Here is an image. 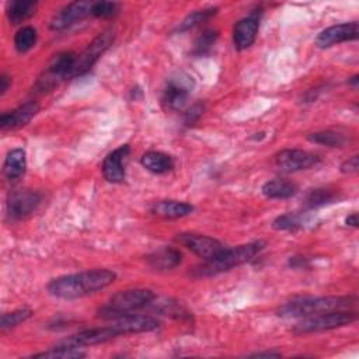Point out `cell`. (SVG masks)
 <instances>
[{
	"label": "cell",
	"instance_id": "8992f818",
	"mask_svg": "<svg viewBox=\"0 0 359 359\" xmlns=\"http://www.w3.org/2000/svg\"><path fill=\"white\" fill-rule=\"evenodd\" d=\"M356 318L358 316L355 311H346V310L321 313V314L304 317V320H302L293 327V332L309 334V332L328 331V330L339 328L344 325H349L353 321H356Z\"/></svg>",
	"mask_w": 359,
	"mask_h": 359
},
{
	"label": "cell",
	"instance_id": "44dd1931",
	"mask_svg": "<svg viewBox=\"0 0 359 359\" xmlns=\"http://www.w3.org/2000/svg\"><path fill=\"white\" fill-rule=\"evenodd\" d=\"M297 191V185L285 178H275L262 185V194L269 199H287L294 196Z\"/></svg>",
	"mask_w": 359,
	"mask_h": 359
},
{
	"label": "cell",
	"instance_id": "30bf717a",
	"mask_svg": "<svg viewBox=\"0 0 359 359\" xmlns=\"http://www.w3.org/2000/svg\"><path fill=\"white\" fill-rule=\"evenodd\" d=\"M275 163L285 172H296L317 165L320 163V157L306 150L286 149L276 154Z\"/></svg>",
	"mask_w": 359,
	"mask_h": 359
},
{
	"label": "cell",
	"instance_id": "d4e9b609",
	"mask_svg": "<svg viewBox=\"0 0 359 359\" xmlns=\"http://www.w3.org/2000/svg\"><path fill=\"white\" fill-rule=\"evenodd\" d=\"M217 13L216 7H209V8H203V10H196L191 14H188L181 24L178 25V31L180 32H187L189 29H194L196 27H199L201 24L209 21L215 14Z\"/></svg>",
	"mask_w": 359,
	"mask_h": 359
},
{
	"label": "cell",
	"instance_id": "277c9868",
	"mask_svg": "<svg viewBox=\"0 0 359 359\" xmlns=\"http://www.w3.org/2000/svg\"><path fill=\"white\" fill-rule=\"evenodd\" d=\"M156 294L150 289H126L115 293L111 299L98 309V317L104 320H116L123 316L135 314V311L150 306Z\"/></svg>",
	"mask_w": 359,
	"mask_h": 359
},
{
	"label": "cell",
	"instance_id": "6da1fadb",
	"mask_svg": "<svg viewBox=\"0 0 359 359\" xmlns=\"http://www.w3.org/2000/svg\"><path fill=\"white\" fill-rule=\"evenodd\" d=\"M115 278H116V273L114 271L105 269V268H97V269H88V271H81L79 273H70V275L55 278L48 283L46 289L49 294L57 299L73 300V299L93 294L112 285Z\"/></svg>",
	"mask_w": 359,
	"mask_h": 359
},
{
	"label": "cell",
	"instance_id": "484cf974",
	"mask_svg": "<svg viewBox=\"0 0 359 359\" xmlns=\"http://www.w3.org/2000/svg\"><path fill=\"white\" fill-rule=\"evenodd\" d=\"M84 356L86 353L80 348L63 345V344H57L55 348H50L49 351L34 355V358H49V359H77Z\"/></svg>",
	"mask_w": 359,
	"mask_h": 359
},
{
	"label": "cell",
	"instance_id": "4dcf8cb0",
	"mask_svg": "<svg viewBox=\"0 0 359 359\" xmlns=\"http://www.w3.org/2000/svg\"><path fill=\"white\" fill-rule=\"evenodd\" d=\"M36 29L34 27H22L17 31L15 36H14V46L17 49V52L20 53H25L29 49L34 48V45L36 43Z\"/></svg>",
	"mask_w": 359,
	"mask_h": 359
},
{
	"label": "cell",
	"instance_id": "f35d334b",
	"mask_svg": "<svg viewBox=\"0 0 359 359\" xmlns=\"http://www.w3.org/2000/svg\"><path fill=\"white\" fill-rule=\"evenodd\" d=\"M345 223H346V226L358 227V213H351V215L345 219Z\"/></svg>",
	"mask_w": 359,
	"mask_h": 359
},
{
	"label": "cell",
	"instance_id": "8fae6325",
	"mask_svg": "<svg viewBox=\"0 0 359 359\" xmlns=\"http://www.w3.org/2000/svg\"><path fill=\"white\" fill-rule=\"evenodd\" d=\"M177 241L181 245L191 250L198 257L205 259H209L217 255L224 248L219 240L209 236H203V234H195V233H181L177 236Z\"/></svg>",
	"mask_w": 359,
	"mask_h": 359
},
{
	"label": "cell",
	"instance_id": "4fadbf2b",
	"mask_svg": "<svg viewBox=\"0 0 359 359\" xmlns=\"http://www.w3.org/2000/svg\"><path fill=\"white\" fill-rule=\"evenodd\" d=\"M359 34V24L358 21H351V22H344L338 25L328 27L323 29L317 38H316V45L318 48H330L342 42L348 41H355Z\"/></svg>",
	"mask_w": 359,
	"mask_h": 359
},
{
	"label": "cell",
	"instance_id": "ac0fdd59",
	"mask_svg": "<svg viewBox=\"0 0 359 359\" xmlns=\"http://www.w3.org/2000/svg\"><path fill=\"white\" fill-rule=\"evenodd\" d=\"M39 111V105L36 101H27L10 112H4L0 116V128L3 130L18 129L27 125Z\"/></svg>",
	"mask_w": 359,
	"mask_h": 359
},
{
	"label": "cell",
	"instance_id": "ba28073f",
	"mask_svg": "<svg viewBox=\"0 0 359 359\" xmlns=\"http://www.w3.org/2000/svg\"><path fill=\"white\" fill-rule=\"evenodd\" d=\"M194 88L192 77L178 73L168 79L165 88L163 91V104L167 109L181 111L188 101V97Z\"/></svg>",
	"mask_w": 359,
	"mask_h": 359
},
{
	"label": "cell",
	"instance_id": "9c48e42d",
	"mask_svg": "<svg viewBox=\"0 0 359 359\" xmlns=\"http://www.w3.org/2000/svg\"><path fill=\"white\" fill-rule=\"evenodd\" d=\"M41 203V195L31 189H17L7 198V216L11 220H21L36 210Z\"/></svg>",
	"mask_w": 359,
	"mask_h": 359
},
{
	"label": "cell",
	"instance_id": "7c38bea8",
	"mask_svg": "<svg viewBox=\"0 0 359 359\" xmlns=\"http://www.w3.org/2000/svg\"><path fill=\"white\" fill-rule=\"evenodd\" d=\"M91 1H73L56 13L50 21V29L63 31L91 15Z\"/></svg>",
	"mask_w": 359,
	"mask_h": 359
},
{
	"label": "cell",
	"instance_id": "1f68e13d",
	"mask_svg": "<svg viewBox=\"0 0 359 359\" xmlns=\"http://www.w3.org/2000/svg\"><path fill=\"white\" fill-rule=\"evenodd\" d=\"M31 316H32V310H29L27 307L14 310L11 313H4L1 316V320H0V327H1V330L17 327L18 324H21L25 320H28Z\"/></svg>",
	"mask_w": 359,
	"mask_h": 359
},
{
	"label": "cell",
	"instance_id": "cb8c5ba5",
	"mask_svg": "<svg viewBox=\"0 0 359 359\" xmlns=\"http://www.w3.org/2000/svg\"><path fill=\"white\" fill-rule=\"evenodd\" d=\"M25 167H27L25 151L22 149H14L8 151L4 160L3 172L8 180H17L25 172Z\"/></svg>",
	"mask_w": 359,
	"mask_h": 359
},
{
	"label": "cell",
	"instance_id": "d590c367",
	"mask_svg": "<svg viewBox=\"0 0 359 359\" xmlns=\"http://www.w3.org/2000/svg\"><path fill=\"white\" fill-rule=\"evenodd\" d=\"M289 265L294 269H303V268H307L310 265V261L309 258L306 257H300V255H296V257H290L289 259Z\"/></svg>",
	"mask_w": 359,
	"mask_h": 359
},
{
	"label": "cell",
	"instance_id": "d6a6232c",
	"mask_svg": "<svg viewBox=\"0 0 359 359\" xmlns=\"http://www.w3.org/2000/svg\"><path fill=\"white\" fill-rule=\"evenodd\" d=\"M119 11L118 3L114 1H95L93 3L91 15L97 18H111Z\"/></svg>",
	"mask_w": 359,
	"mask_h": 359
},
{
	"label": "cell",
	"instance_id": "2e32d148",
	"mask_svg": "<svg viewBox=\"0 0 359 359\" xmlns=\"http://www.w3.org/2000/svg\"><path fill=\"white\" fill-rule=\"evenodd\" d=\"M116 337H119L116 330L112 325H107V327H98V328H90V330L80 331V332L63 339L60 344L81 348V346H88V345L104 344Z\"/></svg>",
	"mask_w": 359,
	"mask_h": 359
},
{
	"label": "cell",
	"instance_id": "4316f807",
	"mask_svg": "<svg viewBox=\"0 0 359 359\" xmlns=\"http://www.w3.org/2000/svg\"><path fill=\"white\" fill-rule=\"evenodd\" d=\"M307 139L311 143L321 144V146H328V147H341L346 143V136H344L339 132L335 130H320L310 133Z\"/></svg>",
	"mask_w": 359,
	"mask_h": 359
},
{
	"label": "cell",
	"instance_id": "52a82bcc",
	"mask_svg": "<svg viewBox=\"0 0 359 359\" xmlns=\"http://www.w3.org/2000/svg\"><path fill=\"white\" fill-rule=\"evenodd\" d=\"M115 39V31L114 29H105L101 34H98L87 46L86 49L76 56V62L72 72V79L77 76H83L86 72H88L94 63L108 50V48L114 43Z\"/></svg>",
	"mask_w": 359,
	"mask_h": 359
},
{
	"label": "cell",
	"instance_id": "f1b7e54d",
	"mask_svg": "<svg viewBox=\"0 0 359 359\" xmlns=\"http://www.w3.org/2000/svg\"><path fill=\"white\" fill-rule=\"evenodd\" d=\"M337 199V194L328 188H316L309 191L304 199V205L309 209H316L328 203H332Z\"/></svg>",
	"mask_w": 359,
	"mask_h": 359
},
{
	"label": "cell",
	"instance_id": "7402d4cb",
	"mask_svg": "<svg viewBox=\"0 0 359 359\" xmlns=\"http://www.w3.org/2000/svg\"><path fill=\"white\" fill-rule=\"evenodd\" d=\"M140 163L147 171L153 174H164L171 171L174 167V160L168 154L163 151H156V150L146 151L142 156Z\"/></svg>",
	"mask_w": 359,
	"mask_h": 359
},
{
	"label": "cell",
	"instance_id": "83f0119b",
	"mask_svg": "<svg viewBox=\"0 0 359 359\" xmlns=\"http://www.w3.org/2000/svg\"><path fill=\"white\" fill-rule=\"evenodd\" d=\"M219 34L216 29H205L201 32V35L195 39L194 48H192V55L196 57L201 56H206L210 53V50L213 49L216 39H217Z\"/></svg>",
	"mask_w": 359,
	"mask_h": 359
},
{
	"label": "cell",
	"instance_id": "e0dca14e",
	"mask_svg": "<svg viewBox=\"0 0 359 359\" xmlns=\"http://www.w3.org/2000/svg\"><path fill=\"white\" fill-rule=\"evenodd\" d=\"M130 149L128 144L119 146L114 151H111L102 161V175L108 182L119 184L125 180V160L129 154Z\"/></svg>",
	"mask_w": 359,
	"mask_h": 359
},
{
	"label": "cell",
	"instance_id": "7a4b0ae2",
	"mask_svg": "<svg viewBox=\"0 0 359 359\" xmlns=\"http://www.w3.org/2000/svg\"><path fill=\"white\" fill-rule=\"evenodd\" d=\"M264 247H265V241L258 240V241L247 243L233 248H223L217 255L209 259H205L203 264L195 266L191 271V275L194 278H209V276L227 272L252 259L258 252L264 250Z\"/></svg>",
	"mask_w": 359,
	"mask_h": 359
},
{
	"label": "cell",
	"instance_id": "5b68a950",
	"mask_svg": "<svg viewBox=\"0 0 359 359\" xmlns=\"http://www.w3.org/2000/svg\"><path fill=\"white\" fill-rule=\"evenodd\" d=\"M76 56L77 55H74L73 52H60L55 55L46 69L36 79L34 90L36 93H46L57 87L62 81L72 79Z\"/></svg>",
	"mask_w": 359,
	"mask_h": 359
},
{
	"label": "cell",
	"instance_id": "ffe728a7",
	"mask_svg": "<svg viewBox=\"0 0 359 359\" xmlns=\"http://www.w3.org/2000/svg\"><path fill=\"white\" fill-rule=\"evenodd\" d=\"M150 212L160 217L178 219L191 215L194 212V206L191 203L180 201H158L153 203Z\"/></svg>",
	"mask_w": 359,
	"mask_h": 359
},
{
	"label": "cell",
	"instance_id": "5bb4252c",
	"mask_svg": "<svg viewBox=\"0 0 359 359\" xmlns=\"http://www.w3.org/2000/svg\"><path fill=\"white\" fill-rule=\"evenodd\" d=\"M111 325L116 330L119 335H128V334L154 331L160 327V321L151 316L129 314V316H123L121 318L112 320Z\"/></svg>",
	"mask_w": 359,
	"mask_h": 359
},
{
	"label": "cell",
	"instance_id": "8d00e7d4",
	"mask_svg": "<svg viewBox=\"0 0 359 359\" xmlns=\"http://www.w3.org/2000/svg\"><path fill=\"white\" fill-rule=\"evenodd\" d=\"M251 358H280L282 353L280 352H275V351H266V352H255L252 355H250Z\"/></svg>",
	"mask_w": 359,
	"mask_h": 359
},
{
	"label": "cell",
	"instance_id": "d6986e66",
	"mask_svg": "<svg viewBox=\"0 0 359 359\" xmlns=\"http://www.w3.org/2000/svg\"><path fill=\"white\" fill-rule=\"evenodd\" d=\"M149 266L154 271H170L178 266L182 261L180 250L172 247H161L146 257Z\"/></svg>",
	"mask_w": 359,
	"mask_h": 359
},
{
	"label": "cell",
	"instance_id": "e575fe53",
	"mask_svg": "<svg viewBox=\"0 0 359 359\" xmlns=\"http://www.w3.org/2000/svg\"><path fill=\"white\" fill-rule=\"evenodd\" d=\"M341 171L344 174H352V172H356L358 168H359V157L358 156H352L351 158L345 160L342 164H341Z\"/></svg>",
	"mask_w": 359,
	"mask_h": 359
},
{
	"label": "cell",
	"instance_id": "603a6c76",
	"mask_svg": "<svg viewBox=\"0 0 359 359\" xmlns=\"http://www.w3.org/2000/svg\"><path fill=\"white\" fill-rule=\"evenodd\" d=\"M36 1L14 0L7 4V17L11 24H21L36 13Z\"/></svg>",
	"mask_w": 359,
	"mask_h": 359
},
{
	"label": "cell",
	"instance_id": "3957f363",
	"mask_svg": "<svg viewBox=\"0 0 359 359\" xmlns=\"http://www.w3.org/2000/svg\"><path fill=\"white\" fill-rule=\"evenodd\" d=\"M356 303L355 296H320L302 297L282 304L276 314L283 318H304L321 313L345 310Z\"/></svg>",
	"mask_w": 359,
	"mask_h": 359
},
{
	"label": "cell",
	"instance_id": "74e56055",
	"mask_svg": "<svg viewBox=\"0 0 359 359\" xmlns=\"http://www.w3.org/2000/svg\"><path fill=\"white\" fill-rule=\"evenodd\" d=\"M10 87V77L7 74L0 76V94L3 95Z\"/></svg>",
	"mask_w": 359,
	"mask_h": 359
},
{
	"label": "cell",
	"instance_id": "ab89813d",
	"mask_svg": "<svg viewBox=\"0 0 359 359\" xmlns=\"http://www.w3.org/2000/svg\"><path fill=\"white\" fill-rule=\"evenodd\" d=\"M358 83H359V76L355 74V76L349 80V84H352V86L356 88V87H358Z\"/></svg>",
	"mask_w": 359,
	"mask_h": 359
},
{
	"label": "cell",
	"instance_id": "9a60e30c",
	"mask_svg": "<svg viewBox=\"0 0 359 359\" xmlns=\"http://www.w3.org/2000/svg\"><path fill=\"white\" fill-rule=\"evenodd\" d=\"M261 13L252 11L250 15L238 20L233 28V42L236 49L244 50L250 48L257 38Z\"/></svg>",
	"mask_w": 359,
	"mask_h": 359
},
{
	"label": "cell",
	"instance_id": "836d02e7",
	"mask_svg": "<svg viewBox=\"0 0 359 359\" xmlns=\"http://www.w3.org/2000/svg\"><path fill=\"white\" fill-rule=\"evenodd\" d=\"M203 111H205V105L203 104H194L187 112H185V115H184V123L187 125V126H191V125H194L201 116H202V114H203Z\"/></svg>",
	"mask_w": 359,
	"mask_h": 359
},
{
	"label": "cell",
	"instance_id": "f546056e",
	"mask_svg": "<svg viewBox=\"0 0 359 359\" xmlns=\"http://www.w3.org/2000/svg\"><path fill=\"white\" fill-rule=\"evenodd\" d=\"M306 223V217L302 213H285L282 216H278L273 223L272 227L275 230H282V231H294L299 230L304 226Z\"/></svg>",
	"mask_w": 359,
	"mask_h": 359
}]
</instances>
